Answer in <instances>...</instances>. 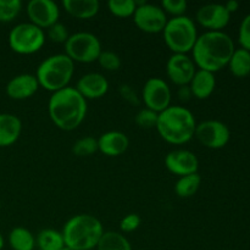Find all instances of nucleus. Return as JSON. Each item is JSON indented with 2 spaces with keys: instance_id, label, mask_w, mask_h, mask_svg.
<instances>
[{
  "instance_id": "38",
  "label": "nucleus",
  "mask_w": 250,
  "mask_h": 250,
  "mask_svg": "<svg viewBox=\"0 0 250 250\" xmlns=\"http://www.w3.org/2000/svg\"><path fill=\"white\" fill-rule=\"evenodd\" d=\"M224 5L225 7H226L227 11H229L231 15L239 9V2L237 1V0H229V1H227L226 4Z\"/></svg>"
},
{
  "instance_id": "34",
  "label": "nucleus",
  "mask_w": 250,
  "mask_h": 250,
  "mask_svg": "<svg viewBox=\"0 0 250 250\" xmlns=\"http://www.w3.org/2000/svg\"><path fill=\"white\" fill-rule=\"evenodd\" d=\"M142 224V219L138 214H128L122 217L120 222V229L124 233H131V232L137 231Z\"/></svg>"
},
{
  "instance_id": "30",
  "label": "nucleus",
  "mask_w": 250,
  "mask_h": 250,
  "mask_svg": "<svg viewBox=\"0 0 250 250\" xmlns=\"http://www.w3.org/2000/svg\"><path fill=\"white\" fill-rule=\"evenodd\" d=\"M158 112L153 111L150 109H141L137 112L136 117H134V122L138 127L144 129H150V128H156V124H158Z\"/></svg>"
},
{
  "instance_id": "4",
  "label": "nucleus",
  "mask_w": 250,
  "mask_h": 250,
  "mask_svg": "<svg viewBox=\"0 0 250 250\" xmlns=\"http://www.w3.org/2000/svg\"><path fill=\"white\" fill-rule=\"evenodd\" d=\"M104 232L102 221L94 215L78 214L66 222L61 233L68 248L92 250L97 248Z\"/></svg>"
},
{
  "instance_id": "28",
  "label": "nucleus",
  "mask_w": 250,
  "mask_h": 250,
  "mask_svg": "<svg viewBox=\"0 0 250 250\" xmlns=\"http://www.w3.org/2000/svg\"><path fill=\"white\" fill-rule=\"evenodd\" d=\"M107 9L116 17H131L137 9L136 0H109Z\"/></svg>"
},
{
  "instance_id": "2",
  "label": "nucleus",
  "mask_w": 250,
  "mask_h": 250,
  "mask_svg": "<svg viewBox=\"0 0 250 250\" xmlns=\"http://www.w3.org/2000/svg\"><path fill=\"white\" fill-rule=\"evenodd\" d=\"M87 100L75 87H66L53 93L48 103V112L58 128L70 132L82 125L87 116Z\"/></svg>"
},
{
  "instance_id": "7",
  "label": "nucleus",
  "mask_w": 250,
  "mask_h": 250,
  "mask_svg": "<svg viewBox=\"0 0 250 250\" xmlns=\"http://www.w3.org/2000/svg\"><path fill=\"white\" fill-rule=\"evenodd\" d=\"M45 32L31 22H22L12 27L7 42L12 51L20 55H32L43 48Z\"/></svg>"
},
{
  "instance_id": "17",
  "label": "nucleus",
  "mask_w": 250,
  "mask_h": 250,
  "mask_svg": "<svg viewBox=\"0 0 250 250\" xmlns=\"http://www.w3.org/2000/svg\"><path fill=\"white\" fill-rule=\"evenodd\" d=\"M39 89V83L36 75L32 73H21L7 82L5 92L7 97L12 100H26L33 97Z\"/></svg>"
},
{
  "instance_id": "5",
  "label": "nucleus",
  "mask_w": 250,
  "mask_h": 250,
  "mask_svg": "<svg viewBox=\"0 0 250 250\" xmlns=\"http://www.w3.org/2000/svg\"><path fill=\"white\" fill-rule=\"evenodd\" d=\"M73 73L75 62L65 53L54 54L39 63L36 77L39 87L55 93L68 87Z\"/></svg>"
},
{
  "instance_id": "6",
  "label": "nucleus",
  "mask_w": 250,
  "mask_h": 250,
  "mask_svg": "<svg viewBox=\"0 0 250 250\" xmlns=\"http://www.w3.org/2000/svg\"><path fill=\"white\" fill-rule=\"evenodd\" d=\"M164 42L172 54H187L192 51L198 38L195 22L187 15L171 17L163 31Z\"/></svg>"
},
{
  "instance_id": "40",
  "label": "nucleus",
  "mask_w": 250,
  "mask_h": 250,
  "mask_svg": "<svg viewBox=\"0 0 250 250\" xmlns=\"http://www.w3.org/2000/svg\"><path fill=\"white\" fill-rule=\"evenodd\" d=\"M61 250H72V249H71V248H68V247H63V248L62 249H61Z\"/></svg>"
},
{
  "instance_id": "16",
  "label": "nucleus",
  "mask_w": 250,
  "mask_h": 250,
  "mask_svg": "<svg viewBox=\"0 0 250 250\" xmlns=\"http://www.w3.org/2000/svg\"><path fill=\"white\" fill-rule=\"evenodd\" d=\"M109 81L99 72H89L77 81L76 89L85 100L100 99L109 92Z\"/></svg>"
},
{
  "instance_id": "8",
  "label": "nucleus",
  "mask_w": 250,
  "mask_h": 250,
  "mask_svg": "<svg viewBox=\"0 0 250 250\" xmlns=\"http://www.w3.org/2000/svg\"><path fill=\"white\" fill-rule=\"evenodd\" d=\"M65 54L73 61L81 63L95 62L102 53V43L90 32H76L66 41Z\"/></svg>"
},
{
  "instance_id": "36",
  "label": "nucleus",
  "mask_w": 250,
  "mask_h": 250,
  "mask_svg": "<svg viewBox=\"0 0 250 250\" xmlns=\"http://www.w3.org/2000/svg\"><path fill=\"white\" fill-rule=\"evenodd\" d=\"M120 92H121L122 97H124L126 100H128L129 103H132V104H134V103H136V104H138V100H137V98L138 97H137L136 93L132 90L131 87H128V85H126V84L121 85V88H120Z\"/></svg>"
},
{
  "instance_id": "11",
  "label": "nucleus",
  "mask_w": 250,
  "mask_h": 250,
  "mask_svg": "<svg viewBox=\"0 0 250 250\" xmlns=\"http://www.w3.org/2000/svg\"><path fill=\"white\" fill-rule=\"evenodd\" d=\"M194 137L209 149H221L227 146L231 132L227 125L217 120H205L197 124Z\"/></svg>"
},
{
  "instance_id": "35",
  "label": "nucleus",
  "mask_w": 250,
  "mask_h": 250,
  "mask_svg": "<svg viewBox=\"0 0 250 250\" xmlns=\"http://www.w3.org/2000/svg\"><path fill=\"white\" fill-rule=\"evenodd\" d=\"M238 42L241 48L250 51V14L247 15L239 26Z\"/></svg>"
},
{
  "instance_id": "27",
  "label": "nucleus",
  "mask_w": 250,
  "mask_h": 250,
  "mask_svg": "<svg viewBox=\"0 0 250 250\" xmlns=\"http://www.w3.org/2000/svg\"><path fill=\"white\" fill-rule=\"evenodd\" d=\"M73 155L78 156V158H87V156L93 155L97 151H99L98 148V139L92 136L83 137L76 141L73 143L72 149H71Z\"/></svg>"
},
{
  "instance_id": "20",
  "label": "nucleus",
  "mask_w": 250,
  "mask_h": 250,
  "mask_svg": "<svg viewBox=\"0 0 250 250\" xmlns=\"http://www.w3.org/2000/svg\"><path fill=\"white\" fill-rule=\"evenodd\" d=\"M192 95L197 99H208L214 93L216 87L215 73L198 68L189 84Z\"/></svg>"
},
{
  "instance_id": "25",
  "label": "nucleus",
  "mask_w": 250,
  "mask_h": 250,
  "mask_svg": "<svg viewBox=\"0 0 250 250\" xmlns=\"http://www.w3.org/2000/svg\"><path fill=\"white\" fill-rule=\"evenodd\" d=\"M229 71L236 77H247L250 75V51L243 48L236 49L229 62Z\"/></svg>"
},
{
  "instance_id": "37",
  "label": "nucleus",
  "mask_w": 250,
  "mask_h": 250,
  "mask_svg": "<svg viewBox=\"0 0 250 250\" xmlns=\"http://www.w3.org/2000/svg\"><path fill=\"white\" fill-rule=\"evenodd\" d=\"M177 95H178V98H180L181 102H183V103L188 102V100L193 97L192 92H190L189 85H183V87L178 88Z\"/></svg>"
},
{
  "instance_id": "14",
  "label": "nucleus",
  "mask_w": 250,
  "mask_h": 250,
  "mask_svg": "<svg viewBox=\"0 0 250 250\" xmlns=\"http://www.w3.org/2000/svg\"><path fill=\"white\" fill-rule=\"evenodd\" d=\"M197 22L208 31H222L229 24L231 14L226 10L224 4H205L197 10Z\"/></svg>"
},
{
  "instance_id": "33",
  "label": "nucleus",
  "mask_w": 250,
  "mask_h": 250,
  "mask_svg": "<svg viewBox=\"0 0 250 250\" xmlns=\"http://www.w3.org/2000/svg\"><path fill=\"white\" fill-rule=\"evenodd\" d=\"M45 36H48V38L53 43L65 44L68 37H70V33H68V29L65 24L61 23V22H56V23H54L53 26L46 29Z\"/></svg>"
},
{
  "instance_id": "26",
  "label": "nucleus",
  "mask_w": 250,
  "mask_h": 250,
  "mask_svg": "<svg viewBox=\"0 0 250 250\" xmlns=\"http://www.w3.org/2000/svg\"><path fill=\"white\" fill-rule=\"evenodd\" d=\"M202 185V176L199 173H190L182 176L175 185V193L180 198H190L199 190Z\"/></svg>"
},
{
  "instance_id": "12",
  "label": "nucleus",
  "mask_w": 250,
  "mask_h": 250,
  "mask_svg": "<svg viewBox=\"0 0 250 250\" xmlns=\"http://www.w3.org/2000/svg\"><path fill=\"white\" fill-rule=\"evenodd\" d=\"M27 16L31 23L44 31L59 22L60 9L53 0H31L27 4Z\"/></svg>"
},
{
  "instance_id": "15",
  "label": "nucleus",
  "mask_w": 250,
  "mask_h": 250,
  "mask_svg": "<svg viewBox=\"0 0 250 250\" xmlns=\"http://www.w3.org/2000/svg\"><path fill=\"white\" fill-rule=\"evenodd\" d=\"M164 163L171 173L180 177L197 173L199 168V160L197 155L187 149H173L165 156Z\"/></svg>"
},
{
  "instance_id": "3",
  "label": "nucleus",
  "mask_w": 250,
  "mask_h": 250,
  "mask_svg": "<svg viewBox=\"0 0 250 250\" xmlns=\"http://www.w3.org/2000/svg\"><path fill=\"white\" fill-rule=\"evenodd\" d=\"M195 127L197 121L189 109L181 105H170L159 114L156 131L167 143L182 146L194 137Z\"/></svg>"
},
{
  "instance_id": "23",
  "label": "nucleus",
  "mask_w": 250,
  "mask_h": 250,
  "mask_svg": "<svg viewBox=\"0 0 250 250\" xmlns=\"http://www.w3.org/2000/svg\"><path fill=\"white\" fill-rule=\"evenodd\" d=\"M36 247L38 250H61L65 247L62 233L53 229H44L37 234Z\"/></svg>"
},
{
  "instance_id": "22",
  "label": "nucleus",
  "mask_w": 250,
  "mask_h": 250,
  "mask_svg": "<svg viewBox=\"0 0 250 250\" xmlns=\"http://www.w3.org/2000/svg\"><path fill=\"white\" fill-rule=\"evenodd\" d=\"M9 246L12 250H34L36 236L26 227H15L9 233Z\"/></svg>"
},
{
  "instance_id": "29",
  "label": "nucleus",
  "mask_w": 250,
  "mask_h": 250,
  "mask_svg": "<svg viewBox=\"0 0 250 250\" xmlns=\"http://www.w3.org/2000/svg\"><path fill=\"white\" fill-rule=\"evenodd\" d=\"M21 10V0H0V22L14 21Z\"/></svg>"
},
{
  "instance_id": "31",
  "label": "nucleus",
  "mask_w": 250,
  "mask_h": 250,
  "mask_svg": "<svg viewBox=\"0 0 250 250\" xmlns=\"http://www.w3.org/2000/svg\"><path fill=\"white\" fill-rule=\"evenodd\" d=\"M97 61L100 67L104 68L105 71H110V72L120 70L122 65L121 58L115 51L111 50H102Z\"/></svg>"
},
{
  "instance_id": "10",
  "label": "nucleus",
  "mask_w": 250,
  "mask_h": 250,
  "mask_svg": "<svg viewBox=\"0 0 250 250\" xmlns=\"http://www.w3.org/2000/svg\"><path fill=\"white\" fill-rule=\"evenodd\" d=\"M171 98H172V93H171L170 85L163 78H149L144 83L143 90H142V100L146 109L160 114L170 106Z\"/></svg>"
},
{
  "instance_id": "1",
  "label": "nucleus",
  "mask_w": 250,
  "mask_h": 250,
  "mask_svg": "<svg viewBox=\"0 0 250 250\" xmlns=\"http://www.w3.org/2000/svg\"><path fill=\"white\" fill-rule=\"evenodd\" d=\"M234 50V43L229 34L222 31H207L198 36L192 49V59L197 68L215 73L229 65Z\"/></svg>"
},
{
  "instance_id": "32",
  "label": "nucleus",
  "mask_w": 250,
  "mask_h": 250,
  "mask_svg": "<svg viewBox=\"0 0 250 250\" xmlns=\"http://www.w3.org/2000/svg\"><path fill=\"white\" fill-rule=\"evenodd\" d=\"M160 6L165 14H170L172 17H178L186 15L188 2L186 0H163Z\"/></svg>"
},
{
  "instance_id": "24",
  "label": "nucleus",
  "mask_w": 250,
  "mask_h": 250,
  "mask_svg": "<svg viewBox=\"0 0 250 250\" xmlns=\"http://www.w3.org/2000/svg\"><path fill=\"white\" fill-rule=\"evenodd\" d=\"M97 250H133L125 234L115 231H105L98 243Z\"/></svg>"
},
{
  "instance_id": "18",
  "label": "nucleus",
  "mask_w": 250,
  "mask_h": 250,
  "mask_svg": "<svg viewBox=\"0 0 250 250\" xmlns=\"http://www.w3.org/2000/svg\"><path fill=\"white\" fill-rule=\"evenodd\" d=\"M129 146V139L124 132L107 131L98 138V148L106 156H120L126 153Z\"/></svg>"
},
{
  "instance_id": "19",
  "label": "nucleus",
  "mask_w": 250,
  "mask_h": 250,
  "mask_svg": "<svg viewBox=\"0 0 250 250\" xmlns=\"http://www.w3.org/2000/svg\"><path fill=\"white\" fill-rule=\"evenodd\" d=\"M22 132V122L16 115L9 112L0 114V148L16 143Z\"/></svg>"
},
{
  "instance_id": "13",
  "label": "nucleus",
  "mask_w": 250,
  "mask_h": 250,
  "mask_svg": "<svg viewBox=\"0 0 250 250\" xmlns=\"http://www.w3.org/2000/svg\"><path fill=\"white\" fill-rule=\"evenodd\" d=\"M197 66L187 54H172L166 63V73L173 84L188 85L197 72Z\"/></svg>"
},
{
  "instance_id": "9",
  "label": "nucleus",
  "mask_w": 250,
  "mask_h": 250,
  "mask_svg": "<svg viewBox=\"0 0 250 250\" xmlns=\"http://www.w3.org/2000/svg\"><path fill=\"white\" fill-rule=\"evenodd\" d=\"M136 5L137 9L133 14L136 26L144 33H163L168 19L161 6L146 1H136Z\"/></svg>"
},
{
  "instance_id": "39",
  "label": "nucleus",
  "mask_w": 250,
  "mask_h": 250,
  "mask_svg": "<svg viewBox=\"0 0 250 250\" xmlns=\"http://www.w3.org/2000/svg\"><path fill=\"white\" fill-rule=\"evenodd\" d=\"M4 244H5L4 237H2L1 232H0V250H2V248H4Z\"/></svg>"
},
{
  "instance_id": "21",
  "label": "nucleus",
  "mask_w": 250,
  "mask_h": 250,
  "mask_svg": "<svg viewBox=\"0 0 250 250\" xmlns=\"http://www.w3.org/2000/svg\"><path fill=\"white\" fill-rule=\"evenodd\" d=\"M62 7L75 19L90 20L99 12L100 2L98 0H62Z\"/></svg>"
}]
</instances>
